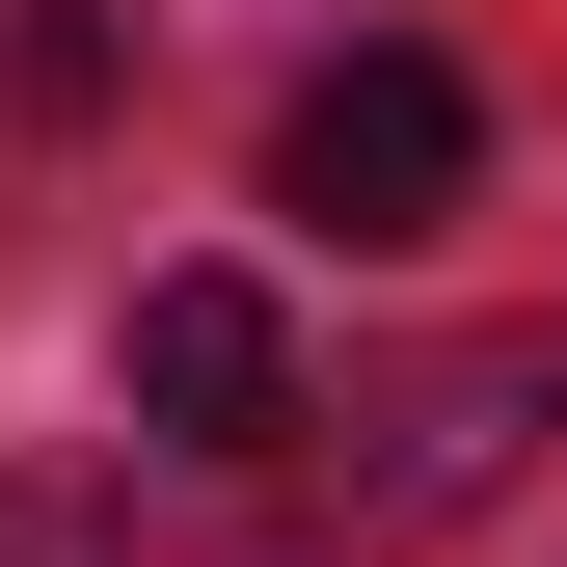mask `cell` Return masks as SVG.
I'll return each instance as SVG.
<instances>
[{"instance_id": "cell-1", "label": "cell", "mask_w": 567, "mask_h": 567, "mask_svg": "<svg viewBox=\"0 0 567 567\" xmlns=\"http://www.w3.org/2000/svg\"><path fill=\"white\" fill-rule=\"evenodd\" d=\"M460 163H486V109H460V54H405V28L270 109V217H324V244H433Z\"/></svg>"}, {"instance_id": "cell-3", "label": "cell", "mask_w": 567, "mask_h": 567, "mask_svg": "<svg viewBox=\"0 0 567 567\" xmlns=\"http://www.w3.org/2000/svg\"><path fill=\"white\" fill-rule=\"evenodd\" d=\"M135 433H163V460H270V433H298L270 270H163V298H135Z\"/></svg>"}, {"instance_id": "cell-2", "label": "cell", "mask_w": 567, "mask_h": 567, "mask_svg": "<svg viewBox=\"0 0 567 567\" xmlns=\"http://www.w3.org/2000/svg\"><path fill=\"white\" fill-rule=\"evenodd\" d=\"M567 433V324H486V351H405L379 405H351V540H433V514H486Z\"/></svg>"}, {"instance_id": "cell-4", "label": "cell", "mask_w": 567, "mask_h": 567, "mask_svg": "<svg viewBox=\"0 0 567 567\" xmlns=\"http://www.w3.org/2000/svg\"><path fill=\"white\" fill-rule=\"evenodd\" d=\"M135 82V28H109V0H28V28H0V109H28V135H82Z\"/></svg>"}]
</instances>
